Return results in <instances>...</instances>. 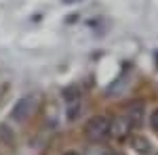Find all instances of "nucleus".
<instances>
[{"mask_svg":"<svg viewBox=\"0 0 158 155\" xmlns=\"http://www.w3.org/2000/svg\"><path fill=\"white\" fill-rule=\"evenodd\" d=\"M85 134L89 141L93 143H101L110 138V118L106 115H95L85 124Z\"/></svg>","mask_w":158,"mask_h":155,"instance_id":"obj_1","label":"nucleus"},{"mask_svg":"<svg viewBox=\"0 0 158 155\" xmlns=\"http://www.w3.org/2000/svg\"><path fill=\"white\" fill-rule=\"evenodd\" d=\"M133 122L129 115H118V118L110 119V136L114 138H127L133 132Z\"/></svg>","mask_w":158,"mask_h":155,"instance_id":"obj_2","label":"nucleus"},{"mask_svg":"<svg viewBox=\"0 0 158 155\" xmlns=\"http://www.w3.org/2000/svg\"><path fill=\"white\" fill-rule=\"evenodd\" d=\"M32 109H34V101H32V99H21V101L13 107L11 118L17 119V122H21V119H25V118L32 115Z\"/></svg>","mask_w":158,"mask_h":155,"instance_id":"obj_3","label":"nucleus"},{"mask_svg":"<svg viewBox=\"0 0 158 155\" xmlns=\"http://www.w3.org/2000/svg\"><path fill=\"white\" fill-rule=\"evenodd\" d=\"M131 149H133L137 155H152L154 151V147L150 143V138L143 136V134H139V136H133L131 138Z\"/></svg>","mask_w":158,"mask_h":155,"instance_id":"obj_4","label":"nucleus"},{"mask_svg":"<svg viewBox=\"0 0 158 155\" xmlns=\"http://www.w3.org/2000/svg\"><path fill=\"white\" fill-rule=\"evenodd\" d=\"M127 115L131 118L133 126H139V124H141V118H143V105H139V103L131 105V107H129V111H127Z\"/></svg>","mask_w":158,"mask_h":155,"instance_id":"obj_5","label":"nucleus"},{"mask_svg":"<svg viewBox=\"0 0 158 155\" xmlns=\"http://www.w3.org/2000/svg\"><path fill=\"white\" fill-rule=\"evenodd\" d=\"M78 95H80V92H78V88H76V86H70V88H65V90H63V96H65V101H68V103L78 101Z\"/></svg>","mask_w":158,"mask_h":155,"instance_id":"obj_6","label":"nucleus"},{"mask_svg":"<svg viewBox=\"0 0 158 155\" xmlns=\"http://www.w3.org/2000/svg\"><path fill=\"white\" fill-rule=\"evenodd\" d=\"M150 126H152V130H154V132H158V109L150 115Z\"/></svg>","mask_w":158,"mask_h":155,"instance_id":"obj_7","label":"nucleus"},{"mask_svg":"<svg viewBox=\"0 0 158 155\" xmlns=\"http://www.w3.org/2000/svg\"><path fill=\"white\" fill-rule=\"evenodd\" d=\"M63 155H80V151H76V149H68Z\"/></svg>","mask_w":158,"mask_h":155,"instance_id":"obj_8","label":"nucleus"},{"mask_svg":"<svg viewBox=\"0 0 158 155\" xmlns=\"http://www.w3.org/2000/svg\"><path fill=\"white\" fill-rule=\"evenodd\" d=\"M63 4H76V2H82V0H61Z\"/></svg>","mask_w":158,"mask_h":155,"instance_id":"obj_9","label":"nucleus"},{"mask_svg":"<svg viewBox=\"0 0 158 155\" xmlns=\"http://www.w3.org/2000/svg\"><path fill=\"white\" fill-rule=\"evenodd\" d=\"M156 63H158V52H156Z\"/></svg>","mask_w":158,"mask_h":155,"instance_id":"obj_10","label":"nucleus"}]
</instances>
